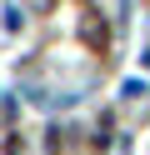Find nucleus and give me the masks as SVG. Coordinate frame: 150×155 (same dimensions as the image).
Listing matches in <instances>:
<instances>
[{"label":"nucleus","instance_id":"obj_1","mask_svg":"<svg viewBox=\"0 0 150 155\" xmlns=\"http://www.w3.org/2000/svg\"><path fill=\"white\" fill-rule=\"evenodd\" d=\"M145 70H150V50H145Z\"/></svg>","mask_w":150,"mask_h":155}]
</instances>
